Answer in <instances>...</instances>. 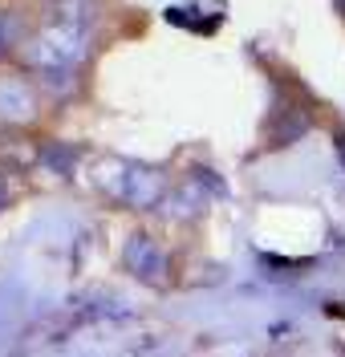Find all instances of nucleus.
I'll return each mask as SVG.
<instances>
[{
  "mask_svg": "<svg viewBox=\"0 0 345 357\" xmlns=\"http://www.w3.org/2000/svg\"><path fill=\"white\" fill-rule=\"evenodd\" d=\"M86 41H90V29H86V24H69V21L49 17V21L21 45V57H24V66H33V69L61 73V69L82 61Z\"/></svg>",
  "mask_w": 345,
  "mask_h": 357,
  "instance_id": "1",
  "label": "nucleus"
},
{
  "mask_svg": "<svg viewBox=\"0 0 345 357\" xmlns=\"http://www.w3.org/2000/svg\"><path fill=\"white\" fill-rule=\"evenodd\" d=\"M122 268L130 272V276H138V280H146V284H155V280H162V272H167V256H162V248L151 240V236H130V244H126V252H122Z\"/></svg>",
  "mask_w": 345,
  "mask_h": 357,
  "instance_id": "2",
  "label": "nucleus"
},
{
  "mask_svg": "<svg viewBox=\"0 0 345 357\" xmlns=\"http://www.w3.org/2000/svg\"><path fill=\"white\" fill-rule=\"evenodd\" d=\"M4 37H8V17H0V49H4Z\"/></svg>",
  "mask_w": 345,
  "mask_h": 357,
  "instance_id": "5",
  "label": "nucleus"
},
{
  "mask_svg": "<svg viewBox=\"0 0 345 357\" xmlns=\"http://www.w3.org/2000/svg\"><path fill=\"white\" fill-rule=\"evenodd\" d=\"M114 195L122 203H135V207H151L162 195V178L155 171H146V167H122Z\"/></svg>",
  "mask_w": 345,
  "mask_h": 357,
  "instance_id": "3",
  "label": "nucleus"
},
{
  "mask_svg": "<svg viewBox=\"0 0 345 357\" xmlns=\"http://www.w3.org/2000/svg\"><path fill=\"white\" fill-rule=\"evenodd\" d=\"M337 151H342V162H345V134H337Z\"/></svg>",
  "mask_w": 345,
  "mask_h": 357,
  "instance_id": "6",
  "label": "nucleus"
},
{
  "mask_svg": "<svg viewBox=\"0 0 345 357\" xmlns=\"http://www.w3.org/2000/svg\"><path fill=\"white\" fill-rule=\"evenodd\" d=\"M37 114V98L21 77H0V118L8 122H29Z\"/></svg>",
  "mask_w": 345,
  "mask_h": 357,
  "instance_id": "4",
  "label": "nucleus"
}]
</instances>
